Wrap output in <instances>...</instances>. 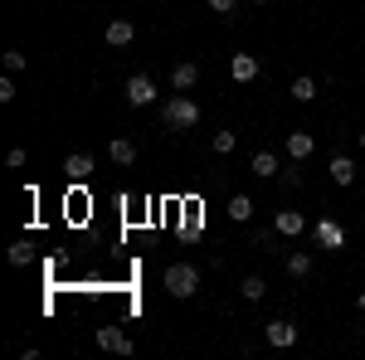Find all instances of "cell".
I'll use <instances>...</instances> for the list:
<instances>
[{"label":"cell","instance_id":"1","mask_svg":"<svg viewBox=\"0 0 365 360\" xmlns=\"http://www.w3.org/2000/svg\"><path fill=\"white\" fill-rule=\"evenodd\" d=\"M195 122H200V103H195V98L180 93V98L161 103V127H166V132H190Z\"/></svg>","mask_w":365,"mask_h":360},{"label":"cell","instance_id":"2","mask_svg":"<svg viewBox=\"0 0 365 360\" xmlns=\"http://www.w3.org/2000/svg\"><path fill=\"white\" fill-rule=\"evenodd\" d=\"M161 282H166L170 297H195L200 292V268L195 263H170L166 273H161Z\"/></svg>","mask_w":365,"mask_h":360},{"label":"cell","instance_id":"3","mask_svg":"<svg viewBox=\"0 0 365 360\" xmlns=\"http://www.w3.org/2000/svg\"><path fill=\"white\" fill-rule=\"evenodd\" d=\"M312 234H317L322 249H331V253L346 249V224H336V220H317V224H312Z\"/></svg>","mask_w":365,"mask_h":360},{"label":"cell","instance_id":"4","mask_svg":"<svg viewBox=\"0 0 365 360\" xmlns=\"http://www.w3.org/2000/svg\"><path fill=\"white\" fill-rule=\"evenodd\" d=\"M93 341H98L103 351H113V356H132V336L122 331V326H98Z\"/></svg>","mask_w":365,"mask_h":360},{"label":"cell","instance_id":"5","mask_svg":"<svg viewBox=\"0 0 365 360\" xmlns=\"http://www.w3.org/2000/svg\"><path fill=\"white\" fill-rule=\"evenodd\" d=\"M127 103H132V108H151V103H156V83H151L146 73H132V78H127Z\"/></svg>","mask_w":365,"mask_h":360},{"label":"cell","instance_id":"6","mask_svg":"<svg viewBox=\"0 0 365 360\" xmlns=\"http://www.w3.org/2000/svg\"><path fill=\"white\" fill-rule=\"evenodd\" d=\"M263 341L278 346V351H287V346H297V326H292V322H268V326H263Z\"/></svg>","mask_w":365,"mask_h":360},{"label":"cell","instance_id":"7","mask_svg":"<svg viewBox=\"0 0 365 360\" xmlns=\"http://www.w3.org/2000/svg\"><path fill=\"white\" fill-rule=\"evenodd\" d=\"M282 151H287L292 161H307L312 151H317V137H312V132H287V141H282Z\"/></svg>","mask_w":365,"mask_h":360},{"label":"cell","instance_id":"8","mask_svg":"<svg viewBox=\"0 0 365 360\" xmlns=\"http://www.w3.org/2000/svg\"><path fill=\"white\" fill-rule=\"evenodd\" d=\"M195 83H200V63L185 58V63H175V68H170V88H175V93H190Z\"/></svg>","mask_w":365,"mask_h":360},{"label":"cell","instance_id":"9","mask_svg":"<svg viewBox=\"0 0 365 360\" xmlns=\"http://www.w3.org/2000/svg\"><path fill=\"white\" fill-rule=\"evenodd\" d=\"M137 39V25L132 20H108V49H127Z\"/></svg>","mask_w":365,"mask_h":360},{"label":"cell","instance_id":"10","mask_svg":"<svg viewBox=\"0 0 365 360\" xmlns=\"http://www.w3.org/2000/svg\"><path fill=\"white\" fill-rule=\"evenodd\" d=\"M273 229H278L282 239H297V234L307 229V220H302V210H278V220H273Z\"/></svg>","mask_w":365,"mask_h":360},{"label":"cell","instance_id":"11","mask_svg":"<svg viewBox=\"0 0 365 360\" xmlns=\"http://www.w3.org/2000/svg\"><path fill=\"white\" fill-rule=\"evenodd\" d=\"M229 73H234V83H253V78H258V58L253 54H234L229 58Z\"/></svg>","mask_w":365,"mask_h":360},{"label":"cell","instance_id":"12","mask_svg":"<svg viewBox=\"0 0 365 360\" xmlns=\"http://www.w3.org/2000/svg\"><path fill=\"white\" fill-rule=\"evenodd\" d=\"M108 161H113V166H132V161H137V146L127 137H113L108 141Z\"/></svg>","mask_w":365,"mask_h":360},{"label":"cell","instance_id":"13","mask_svg":"<svg viewBox=\"0 0 365 360\" xmlns=\"http://www.w3.org/2000/svg\"><path fill=\"white\" fill-rule=\"evenodd\" d=\"M249 170L253 175H263V180H268V175H278V151H268V146H263V151H253V161H249Z\"/></svg>","mask_w":365,"mask_h":360},{"label":"cell","instance_id":"14","mask_svg":"<svg viewBox=\"0 0 365 360\" xmlns=\"http://www.w3.org/2000/svg\"><path fill=\"white\" fill-rule=\"evenodd\" d=\"M63 170H68V180H88V175H93V156H88V151H73V156L63 161Z\"/></svg>","mask_w":365,"mask_h":360},{"label":"cell","instance_id":"15","mask_svg":"<svg viewBox=\"0 0 365 360\" xmlns=\"http://www.w3.org/2000/svg\"><path fill=\"white\" fill-rule=\"evenodd\" d=\"M239 297H244V302H263V297H268V282H263L258 273H249L244 282H239Z\"/></svg>","mask_w":365,"mask_h":360},{"label":"cell","instance_id":"16","mask_svg":"<svg viewBox=\"0 0 365 360\" xmlns=\"http://www.w3.org/2000/svg\"><path fill=\"white\" fill-rule=\"evenodd\" d=\"M331 180H336V185H351V180H356V161H351V156H331Z\"/></svg>","mask_w":365,"mask_h":360},{"label":"cell","instance_id":"17","mask_svg":"<svg viewBox=\"0 0 365 360\" xmlns=\"http://www.w3.org/2000/svg\"><path fill=\"white\" fill-rule=\"evenodd\" d=\"M229 220H234V224H249L253 220V200H249V195H229Z\"/></svg>","mask_w":365,"mask_h":360},{"label":"cell","instance_id":"18","mask_svg":"<svg viewBox=\"0 0 365 360\" xmlns=\"http://www.w3.org/2000/svg\"><path fill=\"white\" fill-rule=\"evenodd\" d=\"M292 98H297V103H312V98H317V78L297 73V78H292Z\"/></svg>","mask_w":365,"mask_h":360},{"label":"cell","instance_id":"19","mask_svg":"<svg viewBox=\"0 0 365 360\" xmlns=\"http://www.w3.org/2000/svg\"><path fill=\"white\" fill-rule=\"evenodd\" d=\"M287 273H292V277H307L312 273V253H302V249L287 253Z\"/></svg>","mask_w":365,"mask_h":360},{"label":"cell","instance_id":"20","mask_svg":"<svg viewBox=\"0 0 365 360\" xmlns=\"http://www.w3.org/2000/svg\"><path fill=\"white\" fill-rule=\"evenodd\" d=\"M210 146H215V156H229V151L239 146V132H215V141H210Z\"/></svg>","mask_w":365,"mask_h":360},{"label":"cell","instance_id":"21","mask_svg":"<svg viewBox=\"0 0 365 360\" xmlns=\"http://www.w3.org/2000/svg\"><path fill=\"white\" fill-rule=\"evenodd\" d=\"M25 63L29 58L20 54V49H5V73H25Z\"/></svg>","mask_w":365,"mask_h":360},{"label":"cell","instance_id":"22","mask_svg":"<svg viewBox=\"0 0 365 360\" xmlns=\"http://www.w3.org/2000/svg\"><path fill=\"white\" fill-rule=\"evenodd\" d=\"M282 175V185H287V190H297V185H302V161H297V166H287V170H278Z\"/></svg>","mask_w":365,"mask_h":360},{"label":"cell","instance_id":"23","mask_svg":"<svg viewBox=\"0 0 365 360\" xmlns=\"http://www.w3.org/2000/svg\"><path fill=\"white\" fill-rule=\"evenodd\" d=\"M5 258H10L15 268H25V263H29V244H10V253H5Z\"/></svg>","mask_w":365,"mask_h":360},{"label":"cell","instance_id":"24","mask_svg":"<svg viewBox=\"0 0 365 360\" xmlns=\"http://www.w3.org/2000/svg\"><path fill=\"white\" fill-rule=\"evenodd\" d=\"M0 103H15V73L0 78Z\"/></svg>","mask_w":365,"mask_h":360},{"label":"cell","instance_id":"25","mask_svg":"<svg viewBox=\"0 0 365 360\" xmlns=\"http://www.w3.org/2000/svg\"><path fill=\"white\" fill-rule=\"evenodd\" d=\"M5 166L20 170V166H25V151H20V146H10V151H5Z\"/></svg>","mask_w":365,"mask_h":360},{"label":"cell","instance_id":"26","mask_svg":"<svg viewBox=\"0 0 365 360\" xmlns=\"http://www.w3.org/2000/svg\"><path fill=\"white\" fill-rule=\"evenodd\" d=\"M234 5H239V0H210V10H215V15H225V20L234 15Z\"/></svg>","mask_w":365,"mask_h":360},{"label":"cell","instance_id":"27","mask_svg":"<svg viewBox=\"0 0 365 360\" xmlns=\"http://www.w3.org/2000/svg\"><path fill=\"white\" fill-rule=\"evenodd\" d=\"M361 151H365V127H361Z\"/></svg>","mask_w":365,"mask_h":360},{"label":"cell","instance_id":"28","mask_svg":"<svg viewBox=\"0 0 365 360\" xmlns=\"http://www.w3.org/2000/svg\"><path fill=\"white\" fill-rule=\"evenodd\" d=\"M361 317H365V292H361Z\"/></svg>","mask_w":365,"mask_h":360},{"label":"cell","instance_id":"29","mask_svg":"<svg viewBox=\"0 0 365 360\" xmlns=\"http://www.w3.org/2000/svg\"><path fill=\"white\" fill-rule=\"evenodd\" d=\"M253 5H268V0H253Z\"/></svg>","mask_w":365,"mask_h":360}]
</instances>
